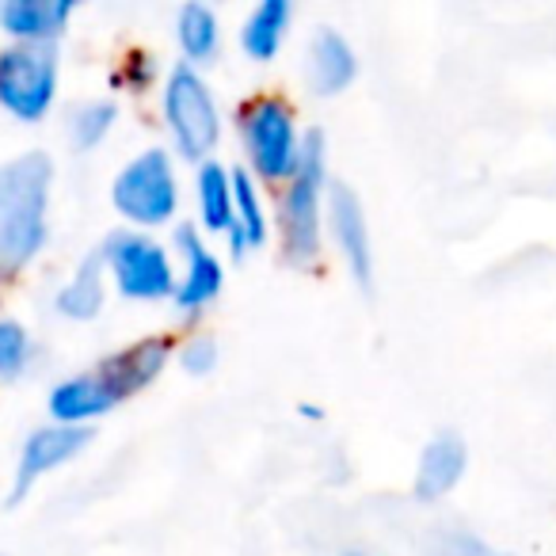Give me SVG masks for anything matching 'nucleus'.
Returning a JSON list of instances; mask_svg holds the SVG:
<instances>
[{"mask_svg": "<svg viewBox=\"0 0 556 556\" xmlns=\"http://www.w3.org/2000/svg\"><path fill=\"white\" fill-rule=\"evenodd\" d=\"M340 556H378V553H370V548H348V553H340Z\"/></svg>", "mask_w": 556, "mask_h": 556, "instance_id": "393cba45", "label": "nucleus"}, {"mask_svg": "<svg viewBox=\"0 0 556 556\" xmlns=\"http://www.w3.org/2000/svg\"><path fill=\"white\" fill-rule=\"evenodd\" d=\"M469 472V446L457 431H439L419 446L416 472H412V492L419 503H442L462 488Z\"/></svg>", "mask_w": 556, "mask_h": 556, "instance_id": "dca6fc26", "label": "nucleus"}, {"mask_svg": "<svg viewBox=\"0 0 556 556\" xmlns=\"http://www.w3.org/2000/svg\"><path fill=\"white\" fill-rule=\"evenodd\" d=\"M58 164L47 149H20L0 161V287H16L50 248Z\"/></svg>", "mask_w": 556, "mask_h": 556, "instance_id": "f03ea898", "label": "nucleus"}, {"mask_svg": "<svg viewBox=\"0 0 556 556\" xmlns=\"http://www.w3.org/2000/svg\"><path fill=\"white\" fill-rule=\"evenodd\" d=\"M184 164L161 141L126 156L108 184V202L118 217V229L156 232V237L184 225Z\"/></svg>", "mask_w": 556, "mask_h": 556, "instance_id": "423d86ee", "label": "nucleus"}, {"mask_svg": "<svg viewBox=\"0 0 556 556\" xmlns=\"http://www.w3.org/2000/svg\"><path fill=\"white\" fill-rule=\"evenodd\" d=\"M0 556H4V553H0Z\"/></svg>", "mask_w": 556, "mask_h": 556, "instance_id": "a878e982", "label": "nucleus"}, {"mask_svg": "<svg viewBox=\"0 0 556 556\" xmlns=\"http://www.w3.org/2000/svg\"><path fill=\"white\" fill-rule=\"evenodd\" d=\"M96 431L88 427H70V424H47L31 427V431L20 439L16 450V465H12V500H24L31 495L42 480L58 477L62 469H70L73 462L88 454Z\"/></svg>", "mask_w": 556, "mask_h": 556, "instance_id": "9d476101", "label": "nucleus"}, {"mask_svg": "<svg viewBox=\"0 0 556 556\" xmlns=\"http://www.w3.org/2000/svg\"><path fill=\"white\" fill-rule=\"evenodd\" d=\"M118 118H123V111H118L115 96H85V100H77L65 111V123H62L65 141H70V149L80 156L100 153V149L115 138Z\"/></svg>", "mask_w": 556, "mask_h": 556, "instance_id": "aec40b11", "label": "nucleus"}, {"mask_svg": "<svg viewBox=\"0 0 556 556\" xmlns=\"http://www.w3.org/2000/svg\"><path fill=\"white\" fill-rule=\"evenodd\" d=\"M298 9L290 0H260L237 24V50L255 65H270L282 58L290 35H294Z\"/></svg>", "mask_w": 556, "mask_h": 556, "instance_id": "f3484780", "label": "nucleus"}, {"mask_svg": "<svg viewBox=\"0 0 556 556\" xmlns=\"http://www.w3.org/2000/svg\"><path fill=\"white\" fill-rule=\"evenodd\" d=\"M108 270L111 294L126 305H172L176 294V252L168 237L138 229H111L96 248Z\"/></svg>", "mask_w": 556, "mask_h": 556, "instance_id": "0eeeda50", "label": "nucleus"}, {"mask_svg": "<svg viewBox=\"0 0 556 556\" xmlns=\"http://www.w3.org/2000/svg\"><path fill=\"white\" fill-rule=\"evenodd\" d=\"M164 65L161 58L149 47H126L123 54L111 65V92L130 96V100H146V96H156L164 85Z\"/></svg>", "mask_w": 556, "mask_h": 556, "instance_id": "412c9836", "label": "nucleus"}, {"mask_svg": "<svg viewBox=\"0 0 556 556\" xmlns=\"http://www.w3.org/2000/svg\"><path fill=\"white\" fill-rule=\"evenodd\" d=\"M309 126L282 92H255L232 111V138H237L240 168L252 172L267 191H278L305 161Z\"/></svg>", "mask_w": 556, "mask_h": 556, "instance_id": "20e7f679", "label": "nucleus"}, {"mask_svg": "<svg viewBox=\"0 0 556 556\" xmlns=\"http://www.w3.org/2000/svg\"><path fill=\"white\" fill-rule=\"evenodd\" d=\"M325 240L328 252L340 260V267L351 275L355 287H370L374 282V229L366 202L358 199V191L343 179L332 184L328 194V222H325Z\"/></svg>", "mask_w": 556, "mask_h": 556, "instance_id": "9b49d317", "label": "nucleus"}, {"mask_svg": "<svg viewBox=\"0 0 556 556\" xmlns=\"http://www.w3.org/2000/svg\"><path fill=\"white\" fill-rule=\"evenodd\" d=\"M358 50L340 27H317L302 50V80L317 100H336L358 80Z\"/></svg>", "mask_w": 556, "mask_h": 556, "instance_id": "f8f14e48", "label": "nucleus"}, {"mask_svg": "<svg viewBox=\"0 0 556 556\" xmlns=\"http://www.w3.org/2000/svg\"><path fill=\"white\" fill-rule=\"evenodd\" d=\"M191 202H194V229L206 240H222L232 229V164L206 161L199 168H191Z\"/></svg>", "mask_w": 556, "mask_h": 556, "instance_id": "6ab92c4d", "label": "nucleus"}, {"mask_svg": "<svg viewBox=\"0 0 556 556\" xmlns=\"http://www.w3.org/2000/svg\"><path fill=\"white\" fill-rule=\"evenodd\" d=\"M65 62L58 47L0 42V115L16 126H39L62 103Z\"/></svg>", "mask_w": 556, "mask_h": 556, "instance_id": "6e6552de", "label": "nucleus"}, {"mask_svg": "<svg viewBox=\"0 0 556 556\" xmlns=\"http://www.w3.org/2000/svg\"><path fill=\"white\" fill-rule=\"evenodd\" d=\"M39 343L20 317H0V389L20 386L35 370Z\"/></svg>", "mask_w": 556, "mask_h": 556, "instance_id": "4be33fe9", "label": "nucleus"}, {"mask_svg": "<svg viewBox=\"0 0 556 556\" xmlns=\"http://www.w3.org/2000/svg\"><path fill=\"white\" fill-rule=\"evenodd\" d=\"M172 336H141L134 343L108 351L85 370H73L47 389V419L96 431L100 419L138 401L172 370Z\"/></svg>", "mask_w": 556, "mask_h": 556, "instance_id": "f257e3e1", "label": "nucleus"}, {"mask_svg": "<svg viewBox=\"0 0 556 556\" xmlns=\"http://www.w3.org/2000/svg\"><path fill=\"white\" fill-rule=\"evenodd\" d=\"M332 164H328V141L320 130L309 134L305 161L287 184L270 191L275 199V244L282 263L298 270H317L328 255L325 222L328 194H332Z\"/></svg>", "mask_w": 556, "mask_h": 556, "instance_id": "7ed1b4c3", "label": "nucleus"}, {"mask_svg": "<svg viewBox=\"0 0 556 556\" xmlns=\"http://www.w3.org/2000/svg\"><path fill=\"white\" fill-rule=\"evenodd\" d=\"M172 366H179L187 378H210V374L222 366V343H217V336L206 332V328H187L176 340Z\"/></svg>", "mask_w": 556, "mask_h": 556, "instance_id": "5701e85b", "label": "nucleus"}, {"mask_svg": "<svg viewBox=\"0 0 556 556\" xmlns=\"http://www.w3.org/2000/svg\"><path fill=\"white\" fill-rule=\"evenodd\" d=\"M77 20V0H0V42L58 47Z\"/></svg>", "mask_w": 556, "mask_h": 556, "instance_id": "4468645a", "label": "nucleus"}, {"mask_svg": "<svg viewBox=\"0 0 556 556\" xmlns=\"http://www.w3.org/2000/svg\"><path fill=\"white\" fill-rule=\"evenodd\" d=\"M427 556H507V553L495 548L484 533L469 530L462 522H446L427 533Z\"/></svg>", "mask_w": 556, "mask_h": 556, "instance_id": "b1692460", "label": "nucleus"}, {"mask_svg": "<svg viewBox=\"0 0 556 556\" xmlns=\"http://www.w3.org/2000/svg\"><path fill=\"white\" fill-rule=\"evenodd\" d=\"M172 252H176V294H172V309L184 325L199 328V320L206 313H214V305L225 294V252L206 240L191 222L172 229Z\"/></svg>", "mask_w": 556, "mask_h": 556, "instance_id": "1a4fd4ad", "label": "nucleus"}, {"mask_svg": "<svg viewBox=\"0 0 556 556\" xmlns=\"http://www.w3.org/2000/svg\"><path fill=\"white\" fill-rule=\"evenodd\" d=\"M156 118H161V146L176 156L187 168H199L206 161H217L222 153L225 130H229V118H225L222 96H217L214 80L202 70L191 65H168L164 73V85L156 92Z\"/></svg>", "mask_w": 556, "mask_h": 556, "instance_id": "39448f33", "label": "nucleus"}, {"mask_svg": "<svg viewBox=\"0 0 556 556\" xmlns=\"http://www.w3.org/2000/svg\"><path fill=\"white\" fill-rule=\"evenodd\" d=\"M108 302H111V282L96 248L65 270V278L54 287V294H50V309L65 325H96L108 313Z\"/></svg>", "mask_w": 556, "mask_h": 556, "instance_id": "2eb2a0df", "label": "nucleus"}, {"mask_svg": "<svg viewBox=\"0 0 556 556\" xmlns=\"http://www.w3.org/2000/svg\"><path fill=\"white\" fill-rule=\"evenodd\" d=\"M267 244H275V199L252 172L232 164V229L225 237V252L244 260Z\"/></svg>", "mask_w": 556, "mask_h": 556, "instance_id": "ddd939ff", "label": "nucleus"}, {"mask_svg": "<svg viewBox=\"0 0 556 556\" xmlns=\"http://www.w3.org/2000/svg\"><path fill=\"white\" fill-rule=\"evenodd\" d=\"M172 42H176L179 65H191V70L206 73L210 65H217V58L225 50L222 12L214 4H202V0L179 4L176 16H172Z\"/></svg>", "mask_w": 556, "mask_h": 556, "instance_id": "a211bd4d", "label": "nucleus"}]
</instances>
